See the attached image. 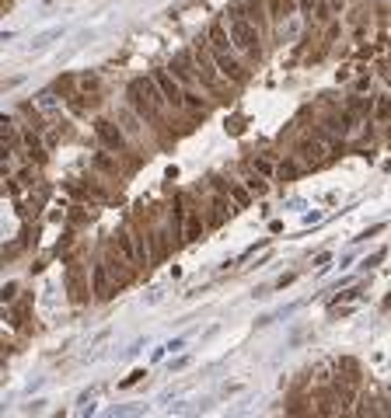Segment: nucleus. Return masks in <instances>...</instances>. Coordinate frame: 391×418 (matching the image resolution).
<instances>
[{
	"label": "nucleus",
	"instance_id": "obj_1",
	"mask_svg": "<svg viewBox=\"0 0 391 418\" xmlns=\"http://www.w3.org/2000/svg\"><path fill=\"white\" fill-rule=\"evenodd\" d=\"M129 105H133V112L140 119H151L154 122L157 115H161V105H168V101H164L157 80H133L129 84Z\"/></svg>",
	"mask_w": 391,
	"mask_h": 418
},
{
	"label": "nucleus",
	"instance_id": "obj_2",
	"mask_svg": "<svg viewBox=\"0 0 391 418\" xmlns=\"http://www.w3.org/2000/svg\"><path fill=\"white\" fill-rule=\"evenodd\" d=\"M227 32H231V42H234V49L241 53H248V56H258V28L248 21V18H241V14H231V25H227Z\"/></svg>",
	"mask_w": 391,
	"mask_h": 418
},
{
	"label": "nucleus",
	"instance_id": "obj_3",
	"mask_svg": "<svg viewBox=\"0 0 391 418\" xmlns=\"http://www.w3.org/2000/svg\"><path fill=\"white\" fill-rule=\"evenodd\" d=\"M115 248H119V255H122L129 265H147V248H144V237H133L129 230H119V234H115Z\"/></svg>",
	"mask_w": 391,
	"mask_h": 418
},
{
	"label": "nucleus",
	"instance_id": "obj_4",
	"mask_svg": "<svg viewBox=\"0 0 391 418\" xmlns=\"http://www.w3.org/2000/svg\"><path fill=\"white\" fill-rule=\"evenodd\" d=\"M154 80H157V87H161V94H164V101H168L171 108H182V105H185V91H182V80H178L175 73L157 70Z\"/></svg>",
	"mask_w": 391,
	"mask_h": 418
},
{
	"label": "nucleus",
	"instance_id": "obj_5",
	"mask_svg": "<svg viewBox=\"0 0 391 418\" xmlns=\"http://www.w3.org/2000/svg\"><path fill=\"white\" fill-rule=\"evenodd\" d=\"M217 60L203 49V46H196V77L206 84V87H220V77H217Z\"/></svg>",
	"mask_w": 391,
	"mask_h": 418
},
{
	"label": "nucleus",
	"instance_id": "obj_6",
	"mask_svg": "<svg viewBox=\"0 0 391 418\" xmlns=\"http://www.w3.org/2000/svg\"><path fill=\"white\" fill-rule=\"evenodd\" d=\"M94 133H98V139H101L108 150H122V146H126V136H122L119 126H112L108 119H98V122H94Z\"/></svg>",
	"mask_w": 391,
	"mask_h": 418
},
{
	"label": "nucleus",
	"instance_id": "obj_7",
	"mask_svg": "<svg viewBox=\"0 0 391 418\" xmlns=\"http://www.w3.org/2000/svg\"><path fill=\"white\" fill-rule=\"evenodd\" d=\"M213 60H217V70H220L227 80H234V84H241V80H244V67L237 63L231 53H217V49H213Z\"/></svg>",
	"mask_w": 391,
	"mask_h": 418
},
{
	"label": "nucleus",
	"instance_id": "obj_8",
	"mask_svg": "<svg viewBox=\"0 0 391 418\" xmlns=\"http://www.w3.org/2000/svg\"><path fill=\"white\" fill-rule=\"evenodd\" d=\"M297 153H301V160H304V164H311V167L325 160V150H321V143H314V139H304V143L297 146Z\"/></svg>",
	"mask_w": 391,
	"mask_h": 418
},
{
	"label": "nucleus",
	"instance_id": "obj_9",
	"mask_svg": "<svg viewBox=\"0 0 391 418\" xmlns=\"http://www.w3.org/2000/svg\"><path fill=\"white\" fill-rule=\"evenodd\" d=\"M210 46H213L217 53H231V49H234L231 32H224V25H213V28H210Z\"/></svg>",
	"mask_w": 391,
	"mask_h": 418
},
{
	"label": "nucleus",
	"instance_id": "obj_10",
	"mask_svg": "<svg viewBox=\"0 0 391 418\" xmlns=\"http://www.w3.org/2000/svg\"><path fill=\"white\" fill-rule=\"evenodd\" d=\"M182 237L185 241H199L203 237V220H199L196 209H185V230H182Z\"/></svg>",
	"mask_w": 391,
	"mask_h": 418
},
{
	"label": "nucleus",
	"instance_id": "obj_11",
	"mask_svg": "<svg viewBox=\"0 0 391 418\" xmlns=\"http://www.w3.org/2000/svg\"><path fill=\"white\" fill-rule=\"evenodd\" d=\"M171 70H175V77H178L182 84H192V77H196V70H189V56H185V53H178V56L171 60Z\"/></svg>",
	"mask_w": 391,
	"mask_h": 418
},
{
	"label": "nucleus",
	"instance_id": "obj_12",
	"mask_svg": "<svg viewBox=\"0 0 391 418\" xmlns=\"http://www.w3.org/2000/svg\"><path fill=\"white\" fill-rule=\"evenodd\" d=\"M244 18L255 25V28H266V7H262V0H244Z\"/></svg>",
	"mask_w": 391,
	"mask_h": 418
},
{
	"label": "nucleus",
	"instance_id": "obj_13",
	"mask_svg": "<svg viewBox=\"0 0 391 418\" xmlns=\"http://www.w3.org/2000/svg\"><path fill=\"white\" fill-rule=\"evenodd\" d=\"M91 279H94V296H108V269L105 265H94V272H91Z\"/></svg>",
	"mask_w": 391,
	"mask_h": 418
},
{
	"label": "nucleus",
	"instance_id": "obj_14",
	"mask_svg": "<svg viewBox=\"0 0 391 418\" xmlns=\"http://www.w3.org/2000/svg\"><path fill=\"white\" fill-rule=\"evenodd\" d=\"M25 150H28V157H35L39 164L46 160V150H42V143H39V136H35V133H25Z\"/></svg>",
	"mask_w": 391,
	"mask_h": 418
},
{
	"label": "nucleus",
	"instance_id": "obj_15",
	"mask_svg": "<svg viewBox=\"0 0 391 418\" xmlns=\"http://www.w3.org/2000/svg\"><path fill=\"white\" fill-rule=\"evenodd\" d=\"M294 11V0H269V14L273 18H287Z\"/></svg>",
	"mask_w": 391,
	"mask_h": 418
},
{
	"label": "nucleus",
	"instance_id": "obj_16",
	"mask_svg": "<svg viewBox=\"0 0 391 418\" xmlns=\"http://www.w3.org/2000/svg\"><path fill=\"white\" fill-rule=\"evenodd\" d=\"M227 192L234 195V202H237V206H248V202H251V195H248L251 188H241V185H227Z\"/></svg>",
	"mask_w": 391,
	"mask_h": 418
},
{
	"label": "nucleus",
	"instance_id": "obj_17",
	"mask_svg": "<svg viewBox=\"0 0 391 418\" xmlns=\"http://www.w3.org/2000/svg\"><path fill=\"white\" fill-rule=\"evenodd\" d=\"M94 167H98V171H105V174H115V160H112V157H105V153H94Z\"/></svg>",
	"mask_w": 391,
	"mask_h": 418
},
{
	"label": "nucleus",
	"instance_id": "obj_18",
	"mask_svg": "<svg viewBox=\"0 0 391 418\" xmlns=\"http://www.w3.org/2000/svg\"><path fill=\"white\" fill-rule=\"evenodd\" d=\"M297 171H301V167H297L294 160H287V164L276 167V178H287V181H290V178H297Z\"/></svg>",
	"mask_w": 391,
	"mask_h": 418
},
{
	"label": "nucleus",
	"instance_id": "obj_19",
	"mask_svg": "<svg viewBox=\"0 0 391 418\" xmlns=\"http://www.w3.org/2000/svg\"><path fill=\"white\" fill-rule=\"evenodd\" d=\"M255 171H258L262 178H269V174H276V167H273V160H266V157H258V160H255Z\"/></svg>",
	"mask_w": 391,
	"mask_h": 418
},
{
	"label": "nucleus",
	"instance_id": "obj_20",
	"mask_svg": "<svg viewBox=\"0 0 391 418\" xmlns=\"http://www.w3.org/2000/svg\"><path fill=\"white\" fill-rule=\"evenodd\" d=\"M374 115H377L381 122H384V119H388V115H391V101H388V98H381V101H377V108H374Z\"/></svg>",
	"mask_w": 391,
	"mask_h": 418
},
{
	"label": "nucleus",
	"instance_id": "obj_21",
	"mask_svg": "<svg viewBox=\"0 0 391 418\" xmlns=\"http://www.w3.org/2000/svg\"><path fill=\"white\" fill-rule=\"evenodd\" d=\"M248 188H251V192H258V195H262V192H266V188H269V185H266V181H262V174H251V178H248Z\"/></svg>",
	"mask_w": 391,
	"mask_h": 418
},
{
	"label": "nucleus",
	"instance_id": "obj_22",
	"mask_svg": "<svg viewBox=\"0 0 391 418\" xmlns=\"http://www.w3.org/2000/svg\"><path fill=\"white\" fill-rule=\"evenodd\" d=\"M122 122H126V129H129V133H140V122H137V115H133V112H122Z\"/></svg>",
	"mask_w": 391,
	"mask_h": 418
},
{
	"label": "nucleus",
	"instance_id": "obj_23",
	"mask_svg": "<svg viewBox=\"0 0 391 418\" xmlns=\"http://www.w3.org/2000/svg\"><path fill=\"white\" fill-rule=\"evenodd\" d=\"M14 296H18V286H14V282H7V286H4V300H7V303H11V300H14Z\"/></svg>",
	"mask_w": 391,
	"mask_h": 418
},
{
	"label": "nucleus",
	"instance_id": "obj_24",
	"mask_svg": "<svg viewBox=\"0 0 391 418\" xmlns=\"http://www.w3.org/2000/svg\"><path fill=\"white\" fill-rule=\"evenodd\" d=\"M140 376H144V369H137V373H129V376H126V380H122V387H133V383H137V380H140Z\"/></svg>",
	"mask_w": 391,
	"mask_h": 418
},
{
	"label": "nucleus",
	"instance_id": "obj_25",
	"mask_svg": "<svg viewBox=\"0 0 391 418\" xmlns=\"http://www.w3.org/2000/svg\"><path fill=\"white\" fill-rule=\"evenodd\" d=\"M297 4H301L304 11H311V7H314V0H297Z\"/></svg>",
	"mask_w": 391,
	"mask_h": 418
}]
</instances>
